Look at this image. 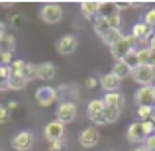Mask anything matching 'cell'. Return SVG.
<instances>
[{
	"label": "cell",
	"mask_w": 155,
	"mask_h": 151,
	"mask_svg": "<svg viewBox=\"0 0 155 151\" xmlns=\"http://www.w3.org/2000/svg\"><path fill=\"white\" fill-rule=\"evenodd\" d=\"M132 79L136 83H140L141 87H149V84H153V79H155V67H151V65H137L132 71Z\"/></svg>",
	"instance_id": "cell-1"
},
{
	"label": "cell",
	"mask_w": 155,
	"mask_h": 151,
	"mask_svg": "<svg viewBox=\"0 0 155 151\" xmlns=\"http://www.w3.org/2000/svg\"><path fill=\"white\" fill-rule=\"evenodd\" d=\"M39 18L45 24H59L63 20V8L59 4H43L39 10Z\"/></svg>",
	"instance_id": "cell-2"
},
{
	"label": "cell",
	"mask_w": 155,
	"mask_h": 151,
	"mask_svg": "<svg viewBox=\"0 0 155 151\" xmlns=\"http://www.w3.org/2000/svg\"><path fill=\"white\" fill-rule=\"evenodd\" d=\"M55 120H59L61 124H71L77 118V104L75 102H61L55 110Z\"/></svg>",
	"instance_id": "cell-3"
},
{
	"label": "cell",
	"mask_w": 155,
	"mask_h": 151,
	"mask_svg": "<svg viewBox=\"0 0 155 151\" xmlns=\"http://www.w3.org/2000/svg\"><path fill=\"white\" fill-rule=\"evenodd\" d=\"M43 136H45V140L49 141V143H57V141H61L65 137V124H61L59 120L49 122V124L45 126V130H43Z\"/></svg>",
	"instance_id": "cell-4"
},
{
	"label": "cell",
	"mask_w": 155,
	"mask_h": 151,
	"mask_svg": "<svg viewBox=\"0 0 155 151\" xmlns=\"http://www.w3.org/2000/svg\"><path fill=\"white\" fill-rule=\"evenodd\" d=\"M12 147L16 151H30L34 147V133L28 132V130L16 133V136L12 137Z\"/></svg>",
	"instance_id": "cell-5"
},
{
	"label": "cell",
	"mask_w": 155,
	"mask_h": 151,
	"mask_svg": "<svg viewBox=\"0 0 155 151\" xmlns=\"http://www.w3.org/2000/svg\"><path fill=\"white\" fill-rule=\"evenodd\" d=\"M55 47L59 55H73L77 51V47H79V39L75 35H63V38L57 39Z\"/></svg>",
	"instance_id": "cell-6"
},
{
	"label": "cell",
	"mask_w": 155,
	"mask_h": 151,
	"mask_svg": "<svg viewBox=\"0 0 155 151\" xmlns=\"http://www.w3.org/2000/svg\"><path fill=\"white\" fill-rule=\"evenodd\" d=\"M35 100H38L39 106H51L53 102L57 100V90L49 84H45V87H39L38 90H35Z\"/></svg>",
	"instance_id": "cell-7"
},
{
	"label": "cell",
	"mask_w": 155,
	"mask_h": 151,
	"mask_svg": "<svg viewBox=\"0 0 155 151\" xmlns=\"http://www.w3.org/2000/svg\"><path fill=\"white\" fill-rule=\"evenodd\" d=\"M136 104L137 106H149L153 108L155 106V87L149 84V87H141L140 90L136 92Z\"/></svg>",
	"instance_id": "cell-8"
},
{
	"label": "cell",
	"mask_w": 155,
	"mask_h": 151,
	"mask_svg": "<svg viewBox=\"0 0 155 151\" xmlns=\"http://www.w3.org/2000/svg\"><path fill=\"white\" fill-rule=\"evenodd\" d=\"M98 140H100V133H98V130H96L94 126H88V128H84L83 132H81V136H79L81 145H83V147H87V149L94 147V145L98 143Z\"/></svg>",
	"instance_id": "cell-9"
},
{
	"label": "cell",
	"mask_w": 155,
	"mask_h": 151,
	"mask_svg": "<svg viewBox=\"0 0 155 151\" xmlns=\"http://www.w3.org/2000/svg\"><path fill=\"white\" fill-rule=\"evenodd\" d=\"M120 84H122V80L116 75H112V73H106V75L100 77V87L106 92H118L120 90Z\"/></svg>",
	"instance_id": "cell-10"
},
{
	"label": "cell",
	"mask_w": 155,
	"mask_h": 151,
	"mask_svg": "<svg viewBox=\"0 0 155 151\" xmlns=\"http://www.w3.org/2000/svg\"><path fill=\"white\" fill-rule=\"evenodd\" d=\"M55 73H57L55 65L47 61V63L38 65V75H35V79L38 80H53L55 79Z\"/></svg>",
	"instance_id": "cell-11"
},
{
	"label": "cell",
	"mask_w": 155,
	"mask_h": 151,
	"mask_svg": "<svg viewBox=\"0 0 155 151\" xmlns=\"http://www.w3.org/2000/svg\"><path fill=\"white\" fill-rule=\"evenodd\" d=\"M104 104L106 106H108V108H116V110H122V108H124V94H122V92L120 90H118V92H106V94H104Z\"/></svg>",
	"instance_id": "cell-12"
},
{
	"label": "cell",
	"mask_w": 155,
	"mask_h": 151,
	"mask_svg": "<svg viewBox=\"0 0 155 151\" xmlns=\"http://www.w3.org/2000/svg\"><path fill=\"white\" fill-rule=\"evenodd\" d=\"M128 140L130 141H145V132H143V126H141V122H134V124H130L128 128Z\"/></svg>",
	"instance_id": "cell-13"
},
{
	"label": "cell",
	"mask_w": 155,
	"mask_h": 151,
	"mask_svg": "<svg viewBox=\"0 0 155 151\" xmlns=\"http://www.w3.org/2000/svg\"><path fill=\"white\" fill-rule=\"evenodd\" d=\"M81 12L87 20H92L96 16L98 18L100 14V2H81Z\"/></svg>",
	"instance_id": "cell-14"
},
{
	"label": "cell",
	"mask_w": 155,
	"mask_h": 151,
	"mask_svg": "<svg viewBox=\"0 0 155 151\" xmlns=\"http://www.w3.org/2000/svg\"><path fill=\"white\" fill-rule=\"evenodd\" d=\"M132 71H134V69L128 67L124 61H118V63H114V67H112V71H110V73H112V75H116L118 79L122 80V79H128V77H132Z\"/></svg>",
	"instance_id": "cell-15"
},
{
	"label": "cell",
	"mask_w": 155,
	"mask_h": 151,
	"mask_svg": "<svg viewBox=\"0 0 155 151\" xmlns=\"http://www.w3.org/2000/svg\"><path fill=\"white\" fill-rule=\"evenodd\" d=\"M16 49V38L10 34H4L2 38H0V53H14Z\"/></svg>",
	"instance_id": "cell-16"
},
{
	"label": "cell",
	"mask_w": 155,
	"mask_h": 151,
	"mask_svg": "<svg viewBox=\"0 0 155 151\" xmlns=\"http://www.w3.org/2000/svg\"><path fill=\"white\" fill-rule=\"evenodd\" d=\"M110 30H112V28H110V24H108V20H106V18L98 16V18L94 20V31H96V35H98L100 39H102Z\"/></svg>",
	"instance_id": "cell-17"
},
{
	"label": "cell",
	"mask_w": 155,
	"mask_h": 151,
	"mask_svg": "<svg viewBox=\"0 0 155 151\" xmlns=\"http://www.w3.org/2000/svg\"><path fill=\"white\" fill-rule=\"evenodd\" d=\"M104 108H106V104H104V100H102V98H94V100H91V102H88V108H87L88 118L102 114V112H104Z\"/></svg>",
	"instance_id": "cell-18"
},
{
	"label": "cell",
	"mask_w": 155,
	"mask_h": 151,
	"mask_svg": "<svg viewBox=\"0 0 155 151\" xmlns=\"http://www.w3.org/2000/svg\"><path fill=\"white\" fill-rule=\"evenodd\" d=\"M8 87H10L12 90H24V88L28 87V80L24 79L22 75H10V79H8Z\"/></svg>",
	"instance_id": "cell-19"
},
{
	"label": "cell",
	"mask_w": 155,
	"mask_h": 151,
	"mask_svg": "<svg viewBox=\"0 0 155 151\" xmlns=\"http://www.w3.org/2000/svg\"><path fill=\"white\" fill-rule=\"evenodd\" d=\"M120 39H124V34H122V30H110L108 34L102 38V41H104L108 47H112L114 43H118Z\"/></svg>",
	"instance_id": "cell-20"
},
{
	"label": "cell",
	"mask_w": 155,
	"mask_h": 151,
	"mask_svg": "<svg viewBox=\"0 0 155 151\" xmlns=\"http://www.w3.org/2000/svg\"><path fill=\"white\" fill-rule=\"evenodd\" d=\"M108 24H110V28H112V30H122V14L120 12H112V14L108 16Z\"/></svg>",
	"instance_id": "cell-21"
},
{
	"label": "cell",
	"mask_w": 155,
	"mask_h": 151,
	"mask_svg": "<svg viewBox=\"0 0 155 151\" xmlns=\"http://www.w3.org/2000/svg\"><path fill=\"white\" fill-rule=\"evenodd\" d=\"M35 75H38V65H34V63H26V69H24V73H22V77L30 83V80H34L35 79Z\"/></svg>",
	"instance_id": "cell-22"
},
{
	"label": "cell",
	"mask_w": 155,
	"mask_h": 151,
	"mask_svg": "<svg viewBox=\"0 0 155 151\" xmlns=\"http://www.w3.org/2000/svg\"><path fill=\"white\" fill-rule=\"evenodd\" d=\"M137 59H140V65H151V51H149V47L137 49Z\"/></svg>",
	"instance_id": "cell-23"
},
{
	"label": "cell",
	"mask_w": 155,
	"mask_h": 151,
	"mask_svg": "<svg viewBox=\"0 0 155 151\" xmlns=\"http://www.w3.org/2000/svg\"><path fill=\"white\" fill-rule=\"evenodd\" d=\"M24 69H26V61L24 59H14L10 63V73L12 75H22Z\"/></svg>",
	"instance_id": "cell-24"
},
{
	"label": "cell",
	"mask_w": 155,
	"mask_h": 151,
	"mask_svg": "<svg viewBox=\"0 0 155 151\" xmlns=\"http://www.w3.org/2000/svg\"><path fill=\"white\" fill-rule=\"evenodd\" d=\"M124 63L128 65V67H132V69H136L137 65H140V59H137V49H132L128 53V55L124 57Z\"/></svg>",
	"instance_id": "cell-25"
},
{
	"label": "cell",
	"mask_w": 155,
	"mask_h": 151,
	"mask_svg": "<svg viewBox=\"0 0 155 151\" xmlns=\"http://www.w3.org/2000/svg\"><path fill=\"white\" fill-rule=\"evenodd\" d=\"M137 116L145 122V120H153L155 112H153V108H149V106H137Z\"/></svg>",
	"instance_id": "cell-26"
},
{
	"label": "cell",
	"mask_w": 155,
	"mask_h": 151,
	"mask_svg": "<svg viewBox=\"0 0 155 151\" xmlns=\"http://www.w3.org/2000/svg\"><path fill=\"white\" fill-rule=\"evenodd\" d=\"M104 118H106V124H112V122H116L118 118H120V110L108 108V106H106L104 108Z\"/></svg>",
	"instance_id": "cell-27"
},
{
	"label": "cell",
	"mask_w": 155,
	"mask_h": 151,
	"mask_svg": "<svg viewBox=\"0 0 155 151\" xmlns=\"http://www.w3.org/2000/svg\"><path fill=\"white\" fill-rule=\"evenodd\" d=\"M143 24H145V26H149V28H151V30L155 28V8H153V10H147V12H145Z\"/></svg>",
	"instance_id": "cell-28"
},
{
	"label": "cell",
	"mask_w": 155,
	"mask_h": 151,
	"mask_svg": "<svg viewBox=\"0 0 155 151\" xmlns=\"http://www.w3.org/2000/svg\"><path fill=\"white\" fill-rule=\"evenodd\" d=\"M143 147L147 149V151H155V133H153V136H147V137H145Z\"/></svg>",
	"instance_id": "cell-29"
},
{
	"label": "cell",
	"mask_w": 155,
	"mask_h": 151,
	"mask_svg": "<svg viewBox=\"0 0 155 151\" xmlns=\"http://www.w3.org/2000/svg\"><path fill=\"white\" fill-rule=\"evenodd\" d=\"M8 118H10V110H8V106H0V124L8 122Z\"/></svg>",
	"instance_id": "cell-30"
},
{
	"label": "cell",
	"mask_w": 155,
	"mask_h": 151,
	"mask_svg": "<svg viewBox=\"0 0 155 151\" xmlns=\"http://www.w3.org/2000/svg\"><path fill=\"white\" fill-rule=\"evenodd\" d=\"M98 83H100V80H96V77H88V80H87V88H94Z\"/></svg>",
	"instance_id": "cell-31"
},
{
	"label": "cell",
	"mask_w": 155,
	"mask_h": 151,
	"mask_svg": "<svg viewBox=\"0 0 155 151\" xmlns=\"http://www.w3.org/2000/svg\"><path fill=\"white\" fill-rule=\"evenodd\" d=\"M61 147H63L61 141H57V143H49V151H61Z\"/></svg>",
	"instance_id": "cell-32"
},
{
	"label": "cell",
	"mask_w": 155,
	"mask_h": 151,
	"mask_svg": "<svg viewBox=\"0 0 155 151\" xmlns=\"http://www.w3.org/2000/svg\"><path fill=\"white\" fill-rule=\"evenodd\" d=\"M8 79H0V90H8Z\"/></svg>",
	"instance_id": "cell-33"
},
{
	"label": "cell",
	"mask_w": 155,
	"mask_h": 151,
	"mask_svg": "<svg viewBox=\"0 0 155 151\" xmlns=\"http://www.w3.org/2000/svg\"><path fill=\"white\" fill-rule=\"evenodd\" d=\"M12 24H14V26L22 24V16H12Z\"/></svg>",
	"instance_id": "cell-34"
},
{
	"label": "cell",
	"mask_w": 155,
	"mask_h": 151,
	"mask_svg": "<svg viewBox=\"0 0 155 151\" xmlns=\"http://www.w3.org/2000/svg\"><path fill=\"white\" fill-rule=\"evenodd\" d=\"M147 47H149V49H155V35H151V38H149V41H147Z\"/></svg>",
	"instance_id": "cell-35"
},
{
	"label": "cell",
	"mask_w": 155,
	"mask_h": 151,
	"mask_svg": "<svg viewBox=\"0 0 155 151\" xmlns=\"http://www.w3.org/2000/svg\"><path fill=\"white\" fill-rule=\"evenodd\" d=\"M4 34H6V26H4V24L2 22H0V38H2V35Z\"/></svg>",
	"instance_id": "cell-36"
},
{
	"label": "cell",
	"mask_w": 155,
	"mask_h": 151,
	"mask_svg": "<svg viewBox=\"0 0 155 151\" xmlns=\"http://www.w3.org/2000/svg\"><path fill=\"white\" fill-rule=\"evenodd\" d=\"M151 51V67H155V49H149Z\"/></svg>",
	"instance_id": "cell-37"
},
{
	"label": "cell",
	"mask_w": 155,
	"mask_h": 151,
	"mask_svg": "<svg viewBox=\"0 0 155 151\" xmlns=\"http://www.w3.org/2000/svg\"><path fill=\"white\" fill-rule=\"evenodd\" d=\"M16 106H18V102H16V100H10V102H8V108H16Z\"/></svg>",
	"instance_id": "cell-38"
},
{
	"label": "cell",
	"mask_w": 155,
	"mask_h": 151,
	"mask_svg": "<svg viewBox=\"0 0 155 151\" xmlns=\"http://www.w3.org/2000/svg\"><path fill=\"white\" fill-rule=\"evenodd\" d=\"M134 151H147V149H145V147H136Z\"/></svg>",
	"instance_id": "cell-39"
},
{
	"label": "cell",
	"mask_w": 155,
	"mask_h": 151,
	"mask_svg": "<svg viewBox=\"0 0 155 151\" xmlns=\"http://www.w3.org/2000/svg\"><path fill=\"white\" fill-rule=\"evenodd\" d=\"M153 124H155V116H153Z\"/></svg>",
	"instance_id": "cell-40"
},
{
	"label": "cell",
	"mask_w": 155,
	"mask_h": 151,
	"mask_svg": "<svg viewBox=\"0 0 155 151\" xmlns=\"http://www.w3.org/2000/svg\"><path fill=\"white\" fill-rule=\"evenodd\" d=\"M153 35H155V28H153Z\"/></svg>",
	"instance_id": "cell-41"
}]
</instances>
